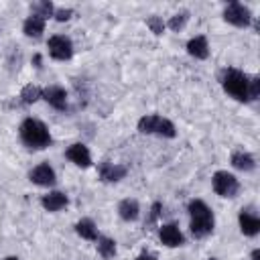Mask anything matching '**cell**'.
<instances>
[{
	"instance_id": "obj_1",
	"label": "cell",
	"mask_w": 260,
	"mask_h": 260,
	"mask_svg": "<svg viewBox=\"0 0 260 260\" xmlns=\"http://www.w3.org/2000/svg\"><path fill=\"white\" fill-rule=\"evenodd\" d=\"M189 215H191V234L195 238H205L213 232V213L201 199H193L189 203Z\"/></svg>"
},
{
	"instance_id": "obj_2",
	"label": "cell",
	"mask_w": 260,
	"mask_h": 260,
	"mask_svg": "<svg viewBox=\"0 0 260 260\" xmlns=\"http://www.w3.org/2000/svg\"><path fill=\"white\" fill-rule=\"evenodd\" d=\"M20 138L28 148H45L51 142V134L41 120L26 118L20 124Z\"/></svg>"
},
{
	"instance_id": "obj_3",
	"label": "cell",
	"mask_w": 260,
	"mask_h": 260,
	"mask_svg": "<svg viewBox=\"0 0 260 260\" xmlns=\"http://www.w3.org/2000/svg\"><path fill=\"white\" fill-rule=\"evenodd\" d=\"M221 85H223V89H225L232 98H236L238 102L250 100V95H248L250 79H248L246 73H242V71H238V69H225V71H223V77H221Z\"/></svg>"
},
{
	"instance_id": "obj_4",
	"label": "cell",
	"mask_w": 260,
	"mask_h": 260,
	"mask_svg": "<svg viewBox=\"0 0 260 260\" xmlns=\"http://www.w3.org/2000/svg\"><path fill=\"white\" fill-rule=\"evenodd\" d=\"M138 130L142 134H158V136H165V138H173L177 134L173 122H169L167 118L154 116V114L140 118L138 120Z\"/></svg>"
},
{
	"instance_id": "obj_5",
	"label": "cell",
	"mask_w": 260,
	"mask_h": 260,
	"mask_svg": "<svg viewBox=\"0 0 260 260\" xmlns=\"http://www.w3.org/2000/svg\"><path fill=\"white\" fill-rule=\"evenodd\" d=\"M211 183H213V191L217 195H221V197H236V193L240 191L238 179L228 171H217L213 175Z\"/></svg>"
},
{
	"instance_id": "obj_6",
	"label": "cell",
	"mask_w": 260,
	"mask_h": 260,
	"mask_svg": "<svg viewBox=\"0 0 260 260\" xmlns=\"http://www.w3.org/2000/svg\"><path fill=\"white\" fill-rule=\"evenodd\" d=\"M223 18L234 26H248L252 20V12L248 6L240 4V2H230L223 10Z\"/></svg>"
},
{
	"instance_id": "obj_7",
	"label": "cell",
	"mask_w": 260,
	"mask_h": 260,
	"mask_svg": "<svg viewBox=\"0 0 260 260\" xmlns=\"http://www.w3.org/2000/svg\"><path fill=\"white\" fill-rule=\"evenodd\" d=\"M49 55H51L53 59H57V61H67V59H71V55H73V45H71V41H69L67 37H63V35L51 37V39H49Z\"/></svg>"
},
{
	"instance_id": "obj_8",
	"label": "cell",
	"mask_w": 260,
	"mask_h": 260,
	"mask_svg": "<svg viewBox=\"0 0 260 260\" xmlns=\"http://www.w3.org/2000/svg\"><path fill=\"white\" fill-rule=\"evenodd\" d=\"M67 158L73 162V165H77V167H89L91 165V154H89V150H87V146L85 144H81V142H75V144H71L69 148H67Z\"/></svg>"
},
{
	"instance_id": "obj_9",
	"label": "cell",
	"mask_w": 260,
	"mask_h": 260,
	"mask_svg": "<svg viewBox=\"0 0 260 260\" xmlns=\"http://www.w3.org/2000/svg\"><path fill=\"white\" fill-rule=\"evenodd\" d=\"M30 181H32L35 185H41V187H51V185H55V171H53V167L47 165V162L35 167V169L30 171Z\"/></svg>"
},
{
	"instance_id": "obj_10",
	"label": "cell",
	"mask_w": 260,
	"mask_h": 260,
	"mask_svg": "<svg viewBox=\"0 0 260 260\" xmlns=\"http://www.w3.org/2000/svg\"><path fill=\"white\" fill-rule=\"evenodd\" d=\"M43 100L49 106H53L55 110H65L67 108V93L59 85H51V87L43 89Z\"/></svg>"
},
{
	"instance_id": "obj_11",
	"label": "cell",
	"mask_w": 260,
	"mask_h": 260,
	"mask_svg": "<svg viewBox=\"0 0 260 260\" xmlns=\"http://www.w3.org/2000/svg\"><path fill=\"white\" fill-rule=\"evenodd\" d=\"M158 238H160V242H162L165 246H169V248H175V246H181V244H183V234H181V230H179L175 223H165V225H160Z\"/></svg>"
},
{
	"instance_id": "obj_12",
	"label": "cell",
	"mask_w": 260,
	"mask_h": 260,
	"mask_svg": "<svg viewBox=\"0 0 260 260\" xmlns=\"http://www.w3.org/2000/svg\"><path fill=\"white\" fill-rule=\"evenodd\" d=\"M126 177V167L114 165V162H102L100 165V179L106 183H116Z\"/></svg>"
},
{
	"instance_id": "obj_13",
	"label": "cell",
	"mask_w": 260,
	"mask_h": 260,
	"mask_svg": "<svg viewBox=\"0 0 260 260\" xmlns=\"http://www.w3.org/2000/svg\"><path fill=\"white\" fill-rule=\"evenodd\" d=\"M187 53L195 59H207L209 55V45H207V39L205 37H193L189 43H187Z\"/></svg>"
},
{
	"instance_id": "obj_14",
	"label": "cell",
	"mask_w": 260,
	"mask_h": 260,
	"mask_svg": "<svg viewBox=\"0 0 260 260\" xmlns=\"http://www.w3.org/2000/svg\"><path fill=\"white\" fill-rule=\"evenodd\" d=\"M238 221H240V230H242L244 236H256L260 232V219L256 215L248 213V211H242Z\"/></svg>"
},
{
	"instance_id": "obj_15",
	"label": "cell",
	"mask_w": 260,
	"mask_h": 260,
	"mask_svg": "<svg viewBox=\"0 0 260 260\" xmlns=\"http://www.w3.org/2000/svg\"><path fill=\"white\" fill-rule=\"evenodd\" d=\"M22 30H24L26 37L39 39V37L43 35V30H45V18H41V16H37V14H30V16L24 20Z\"/></svg>"
},
{
	"instance_id": "obj_16",
	"label": "cell",
	"mask_w": 260,
	"mask_h": 260,
	"mask_svg": "<svg viewBox=\"0 0 260 260\" xmlns=\"http://www.w3.org/2000/svg\"><path fill=\"white\" fill-rule=\"evenodd\" d=\"M41 203H43V207L47 211H59V209H63L67 205V197L61 191H51L49 195H45L41 199Z\"/></svg>"
},
{
	"instance_id": "obj_17",
	"label": "cell",
	"mask_w": 260,
	"mask_h": 260,
	"mask_svg": "<svg viewBox=\"0 0 260 260\" xmlns=\"http://www.w3.org/2000/svg\"><path fill=\"white\" fill-rule=\"evenodd\" d=\"M118 213H120L122 219H126V221H134V219L138 217V213H140L138 201H136V199H124V201H120V205H118Z\"/></svg>"
},
{
	"instance_id": "obj_18",
	"label": "cell",
	"mask_w": 260,
	"mask_h": 260,
	"mask_svg": "<svg viewBox=\"0 0 260 260\" xmlns=\"http://www.w3.org/2000/svg\"><path fill=\"white\" fill-rule=\"evenodd\" d=\"M232 165H234L236 169H240V171H252V169L256 167L254 156L248 154V152H234V154H232Z\"/></svg>"
},
{
	"instance_id": "obj_19",
	"label": "cell",
	"mask_w": 260,
	"mask_h": 260,
	"mask_svg": "<svg viewBox=\"0 0 260 260\" xmlns=\"http://www.w3.org/2000/svg\"><path fill=\"white\" fill-rule=\"evenodd\" d=\"M75 232L85 240H98V228L91 219H81L75 223Z\"/></svg>"
},
{
	"instance_id": "obj_20",
	"label": "cell",
	"mask_w": 260,
	"mask_h": 260,
	"mask_svg": "<svg viewBox=\"0 0 260 260\" xmlns=\"http://www.w3.org/2000/svg\"><path fill=\"white\" fill-rule=\"evenodd\" d=\"M98 252L102 258H114L116 256V242L112 238H98Z\"/></svg>"
},
{
	"instance_id": "obj_21",
	"label": "cell",
	"mask_w": 260,
	"mask_h": 260,
	"mask_svg": "<svg viewBox=\"0 0 260 260\" xmlns=\"http://www.w3.org/2000/svg\"><path fill=\"white\" fill-rule=\"evenodd\" d=\"M39 98H43V89L37 87V85H32V83L24 85V89L20 91V100H22V104H35Z\"/></svg>"
},
{
	"instance_id": "obj_22",
	"label": "cell",
	"mask_w": 260,
	"mask_h": 260,
	"mask_svg": "<svg viewBox=\"0 0 260 260\" xmlns=\"http://www.w3.org/2000/svg\"><path fill=\"white\" fill-rule=\"evenodd\" d=\"M30 8H32V14L41 16V18H47V16H53V14H55L53 4H51V2H47V0H43V2H35Z\"/></svg>"
},
{
	"instance_id": "obj_23",
	"label": "cell",
	"mask_w": 260,
	"mask_h": 260,
	"mask_svg": "<svg viewBox=\"0 0 260 260\" xmlns=\"http://www.w3.org/2000/svg\"><path fill=\"white\" fill-rule=\"evenodd\" d=\"M187 12H181V14H175L171 20H169V26L173 28V30H181L183 26H185V22H187Z\"/></svg>"
},
{
	"instance_id": "obj_24",
	"label": "cell",
	"mask_w": 260,
	"mask_h": 260,
	"mask_svg": "<svg viewBox=\"0 0 260 260\" xmlns=\"http://www.w3.org/2000/svg\"><path fill=\"white\" fill-rule=\"evenodd\" d=\"M150 28H152V32H156V35H160L162 30H165V22L158 18V16H152V18H148V22H146Z\"/></svg>"
},
{
	"instance_id": "obj_25",
	"label": "cell",
	"mask_w": 260,
	"mask_h": 260,
	"mask_svg": "<svg viewBox=\"0 0 260 260\" xmlns=\"http://www.w3.org/2000/svg\"><path fill=\"white\" fill-rule=\"evenodd\" d=\"M71 14H73V10L71 8H59V10H55V18L57 20H69L71 18Z\"/></svg>"
},
{
	"instance_id": "obj_26",
	"label": "cell",
	"mask_w": 260,
	"mask_h": 260,
	"mask_svg": "<svg viewBox=\"0 0 260 260\" xmlns=\"http://www.w3.org/2000/svg\"><path fill=\"white\" fill-rule=\"evenodd\" d=\"M252 260H260V250H254L252 252Z\"/></svg>"
},
{
	"instance_id": "obj_27",
	"label": "cell",
	"mask_w": 260,
	"mask_h": 260,
	"mask_svg": "<svg viewBox=\"0 0 260 260\" xmlns=\"http://www.w3.org/2000/svg\"><path fill=\"white\" fill-rule=\"evenodd\" d=\"M136 260H156V258H152V256H146V254H142V256H138Z\"/></svg>"
},
{
	"instance_id": "obj_28",
	"label": "cell",
	"mask_w": 260,
	"mask_h": 260,
	"mask_svg": "<svg viewBox=\"0 0 260 260\" xmlns=\"http://www.w3.org/2000/svg\"><path fill=\"white\" fill-rule=\"evenodd\" d=\"M4 260H18L16 256H8V258H4Z\"/></svg>"
},
{
	"instance_id": "obj_29",
	"label": "cell",
	"mask_w": 260,
	"mask_h": 260,
	"mask_svg": "<svg viewBox=\"0 0 260 260\" xmlns=\"http://www.w3.org/2000/svg\"><path fill=\"white\" fill-rule=\"evenodd\" d=\"M209 260H213V258H209Z\"/></svg>"
}]
</instances>
